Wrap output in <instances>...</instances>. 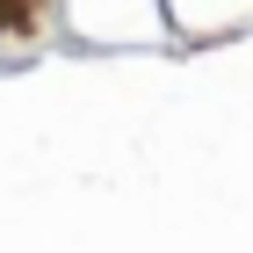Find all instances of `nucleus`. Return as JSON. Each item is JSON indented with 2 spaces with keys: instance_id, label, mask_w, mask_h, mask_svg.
<instances>
[]
</instances>
